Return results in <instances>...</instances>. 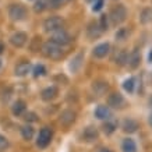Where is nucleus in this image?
<instances>
[{"instance_id": "obj_12", "label": "nucleus", "mask_w": 152, "mask_h": 152, "mask_svg": "<svg viewBox=\"0 0 152 152\" xmlns=\"http://www.w3.org/2000/svg\"><path fill=\"white\" fill-rule=\"evenodd\" d=\"M98 135H99V133H98V130L94 127V126H88V127H85L83 131V138L87 141V142H92V141H95V140L98 138Z\"/></svg>"}, {"instance_id": "obj_38", "label": "nucleus", "mask_w": 152, "mask_h": 152, "mask_svg": "<svg viewBox=\"0 0 152 152\" xmlns=\"http://www.w3.org/2000/svg\"><path fill=\"white\" fill-rule=\"evenodd\" d=\"M148 61H149V63H152V50H151V53L148 55Z\"/></svg>"}, {"instance_id": "obj_25", "label": "nucleus", "mask_w": 152, "mask_h": 152, "mask_svg": "<svg viewBox=\"0 0 152 152\" xmlns=\"http://www.w3.org/2000/svg\"><path fill=\"white\" fill-rule=\"evenodd\" d=\"M127 60H129V55H127V52L126 50H120L117 52V55L115 57V63L119 66H124L127 63Z\"/></svg>"}, {"instance_id": "obj_35", "label": "nucleus", "mask_w": 152, "mask_h": 152, "mask_svg": "<svg viewBox=\"0 0 152 152\" xmlns=\"http://www.w3.org/2000/svg\"><path fill=\"white\" fill-rule=\"evenodd\" d=\"M3 50H4V45H3V43L0 42V55L3 53Z\"/></svg>"}, {"instance_id": "obj_32", "label": "nucleus", "mask_w": 152, "mask_h": 152, "mask_svg": "<svg viewBox=\"0 0 152 152\" xmlns=\"http://www.w3.org/2000/svg\"><path fill=\"white\" fill-rule=\"evenodd\" d=\"M63 3H64V0H49V9L57 10L63 6Z\"/></svg>"}, {"instance_id": "obj_19", "label": "nucleus", "mask_w": 152, "mask_h": 152, "mask_svg": "<svg viewBox=\"0 0 152 152\" xmlns=\"http://www.w3.org/2000/svg\"><path fill=\"white\" fill-rule=\"evenodd\" d=\"M83 61H84V55L83 53H78V55L73 57L71 60V63H70V70L73 71V73H78L80 69H81V66H83Z\"/></svg>"}, {"instance_id": "obj_24", "label": "nucleus", "mask_w": 152, "mask_h": 152, "mask_svg": "<svg viewBox=\"0 0 152 152\" xmlns=\"http://www.w3.org/2000/svg\"><path fill=\"white\" fill-rule=\"evenodd\" d=\"M46 9H49V0H35V4H34L35 13H42Z\"/></svg>"}, {"instance_id": "obj_14", "label": "nucleus", "mask_w": 152, "mask_h": 152, "mask_svg": "<svg viewBox=\"0 0 152 152\" xmlns=\"http://www.w3.org/2000/svg\"><path fill=\"white\" fill-rule=\"evenodd\" d=\"M127 63H129V66L133 70H135L137 67H138L140 63H141V53H140L138 49H134V50L131 52V55H129Z\"/></svg>"}, {"instance_id": "obj_40", "label": "nucleus", "mask_w": 152, "mask_h": 152, "mask_svg": "<svg viewBox=\"0 0 152 152\" xmlns=\"http://www.w3.org/2000/svg\"><path fill=\"white\" fill-rule=\"evenodd\" d=\"M64 1H71V0H64Z\"/></svg>"}, {"instance_id": "obj_37", "label": "nucleus", "mask_w": 152, "mask_h": 152, "mask_svg": "<svg viewBox=\"0 0 152 152\" xmlns=\"http://www.w3.org/2000/svg\"><path fill=\"white\" fill-rule=\"evenodd\" d=\"M99 152H112V151L109 149V148H102V149H101Z\"/></svg>"}, {"instance_id": "obj_18", "label": "nucleus", "mask_w": 152, "mask_h": 152, "mask_svg": "<svg viewBox=\"0 0 152 152\" xmlns=\"http://www.w3.org/2000/svg\"><path fill=\"white\" fill-rule=\"evenodd\" d=\"M95 117L99 120H107L110 117V110H109V106L106 105H99L95 109Z\"/></svg>"}, {"instance_id": "obj_11", "label": "nucleus", "mask_w": 152, "mask_h": 152, "mask_svg": "<svg viewBox=\"0 0 152 152\" xmlns=\"http://www.w3.org/2000/svg\"><path fill=\"white\" fill-rule=\"evenodd\" d=\"M102 31L101 27H99V24L95 23V21H92V23H89V25H88L87 28V35L89 39H96V38H99L102 35Z\"/></svg>"}, {"instance_id": "obj_29", "label": "nucleus", "mask_w": 152, "mask_h": 152, "mask_svg": "<svg viewBox=\"0 0 152 152\" xmlns=\"http://www.w3.org/2000/svg\"><path fill=\"white\" fill-rule=\"evenodd\" d=\"M98 24H99V27H101L102 31H106V29L109 28V17H107L106 14H102Z\"/></svg>"}, {"instance_id": "obj_16", "label": "nucleus", "mask_w": 152, "mask_h": 152, "mask_svg": "<svg viewBox=\"0 0 152 152\" xmlns=\"http://www.w3.org/2000/svg\"><path fill=\"white\" fill-rule=\"evenodd\" d=\"M110 52V45L109 43H101L94 49V56L98 59H103L107 56V53Z\"/></svg>"}, {"instance_id": "obj_13", "label": "nucleus", "mask_w": 152, "mask_h": 152, "mask_svg": "<svg viewBox=\"0 0 152 152\" xmlns=\"http://www.w3.org/2000/svg\"><path fill=\"white\" fill-rule=\"evenodd\" d=\"M29 70H31V63L29 61H20L14 69V74L17 77H24V75H27L29 73Z\"/></svg>"}, {"instance_id": "obj_26", "label": "nucleus", "mask_w": 152, "mask_h": 152, "mask_svg": "<svg viewBox=\"0 0 152 152\" xmlns=\"http://www.w3.org/2000/svg\"><path fill=\"white\" fill-rule=\"evenodd\" d=\"M123 88H124V91H127V92H134V88H135V78L134 77H130V78H127L123 83Z\"/></svg>"}, {"instance_id": "obj_31", "label": "nucleus", "mask_w": 152, "mask_h": 152, "mask_svg": "<svg viewBox=\"0 0 152 152\" xmlns=\"http://www.w3.org/2000/svg\"><path fill=\"white\" fill-rule=\"evenodd\" d=\"M24 120L27 123H35V121H38V116L34 112H28V113H24Z\"/></svg>"}, {"instance_id": "obj_34", "label": "nucleus", "mask_w": 152, "mask_h": 152, "mask_svg": "<svg viewBox=\"0 0 152 152\" xmlns=\"http://www.w3.org/2000/svg\"><path fill=\"white\" fill-rule=\"evenodd\" d=\"M7 148H9V140L0 134V151H4Z\"/></svg>"}, {"instance_id": "obj_23", "label": "nucleus", "mask_w": 152, "mask_h": 152, "mask_svg": "<svg viewBox=\"0 0 152 152\" xmlns=\"http://www.w3.org/2000/svg\"><path fill=\"white\" fill-rule=\"evenodd\" d=\"M121 149H123V152H137V145L134 142V140L126 138L121 144Z\"/></svg>"}, {"instance_id": "obj_15", "label": "nucleus", "mask_w": 152, "mask_h": 152, "mask_svg": "<svg viewBox=\"0 0 152 152\" xmlns=\"http://www.w3.org/2000/svg\"><path fill=\"white\" fill-rule=\"evenodd\" d=\"M57 95H59V89H57L56 87H48V88H45V89L42 91V94H41L42 99H43V101H46V102L53 101Z\"/></svg>"}, {"instance_id": "obj_10", "label": "nucleus", "mask_w": 152, "mask_h": 152, "mask_svg": "<svg viewBox=\"0 0 152 152\" xmlns=\"http://www.w3.org/2000/svg\"><path fill=\"white\" fill-rule=\"evenodd\" d=\"M92 91L95 95L98 96H103L107 91H109V84L106 81H102V80H98L92 84Z\"/></svg>"}, {"instance_id": "obj_1", "label": "nucleus", "mask_w": 152, "mask_h": 152, "mask_svg": "<svg viewBox=\"0 0 152 152\" xmlns=\"http://www.w3.org/2000/svg\"><path fill=\"white\" fill-rule=\"evenodd\" d=\"M42 53H43L45 57L52 59V60H59L63 57V49H61V46L56 45L55 42H52V41H48L42 45Z\"/></svg>"}, {"instance_id": "obj_22", "label": "nucleus", "mask_w": 152, "mask_h": 152, "mask_svg": "<svg viewBox=\"0 0 152 152\" xmlns=\"http://www.w3.org/2000/svg\"><path fill=\"white\" fill-rule=\"evenodd\" d=\"M140 21L142 24H149L152 23V9L151 7H145L140 14Z\"/></svg>"}, {"instance_id": "obj_8", "label": "nucleus", "mask_w": 152, "mask_h": 152, "mask_svg": "<svg viewBox=\"0 0 152 152\" xmlns=\"http://www.w3.org/2000/svg\"><path fill=\"white\" fill-rule=\"evenodd\" d=\"M107 105L110 106V107H113V109H123L126 105V101L121 94L115 92V94H112V95H109V98H107Z\"/></svg>"}, {"instance_id": "obj_17", "label": "nucleus", "mask_w": 152, "mask_h": 152, "mask_svg": "<svg viewBox=\"0 0 152 152\" xmlns=\"http://www.w3.org/2000/svg\"><path fill=\"white\" fill-rule=\"evenodd\" d=\"M25 109H27V103L23 101V99H18L15 101L11 106V112H13L14 116H21L25 113Z\"/></svg>"}, {"instance_id": "obj_20", "label": "nucleus", "mask_w": 152, "mask_h": 152, "mask_svg": "<svg viewBox=\"0 0 152 152\" xmlns=\"http://www.w3.org/2000/svg\"><path fill=\"white\" fill-rule=\"evenodd\" d=\"M137 129H138V123H137L135 120L126 119L124 121H123V131H124V133H130V134L135 133Z\"/></svg>"}, {"instance_id": "obj_5", "label": "nucleus", "mask_w": 152, "mask_h": 152, "mask_svg": "<svg viewBox=\"0 0 152 152\" xmlns=\"http://www.w3.org/2000/svg\"><path fill=\"white\" fill-rule=\"evenodd\" d=\"M52 138H53V131L49 127H43L38 134L37 145L39 148H46L52 142Z\"/></svg>"}, {"instance_id": "obj_3", "label": "nucleus", "mask_w": 152, "mask_h": 152, "mask_svg": "<svg viewBox=\"0 0 152 152\" xmlns=\"http://www.w3.org/2000/svg\"><path fill=\"white\" fill-rule=\"evenodd\" d=\"M107 17H109V20L112 21L113 25H119V24H121L127 18V9L123 4H117L110 10V13H109Z\"/></svg>"}, {"instance_id": "obj_27", "label": "nucleus", "mask_w": 152, "mask_h": 152, "mask_svg": "<svg viewBox=\"0 0 152 152\" xmlns=\"http://www.w3.org/2000/svg\"><path fill=\"white\" fill-rule=\"evenodd\" d=\"M116 123L115 121H106L105 124L102 126V129H103V133L106 134V135H110V134L115 133V130H116Z\"/></svg>"}, {"instance_id": "obj_9", "label": "nucleus", "mask_w": 152, "mask_h": 152, "mask_svg": "<svg viewBox=\"0 0 152 152\" xmlns=\"http://www.w3.org/2000/svg\"><path fill=\"white\" fill-rule=\"evenodd\" d=\"M10 42H11V45L15 48H23L28 42V35L25 32H23V31H18V32H15L11 35Z\"/></svg>"}, {"instance_id": "obj_33", "label": "nucleus", "mask_w": 152, "mask_h": 152, "mask_svg": "<svg viewBox=\"0 0 152 152\" xmlns=\"http://www.w3.org/2000/svg\"><path fill=\"white\" fill-rule=\"evenodd\" d=\"M105 4V0H95L92 3V11H101Z\"/></svg>"}, {"instance_id": "obj_41", "label": "nucleus", "mask_w": 152, "mask_h": 152, "mask_svg": "<svg viewBox=\"0 0 152 152\" xmlns=\"http://www.w3.org/2000/svg\"><path fill=\"white\" fill-rule=\"evenodd\" d=\"M0 67H1V61H0Z\"/></svg>"}, {"instance_id": "obj_28", "label": "nucleus", "mask_w": 152, "mask_h": 152, "mask_svg": "<svg viewBox=\"0 0 152 152\" xmlns=\"http://www.w3.org/2000/svg\"><path fill=\"white\" fill-rule=\"evenodd\" d=\"M32 73H34V77H35V78H38V77H43V75L46 74V67H45L43 64H37L35 67H34Z\"/></svg>"}, {"instance_id": "obj_6", "label": "nucleus", "mask_w": 152, "mask_h": 152, "mask_svg": "<svg viewBox=\"0 0 152 152\" xmlns=\"http://www.w3.org/2000/svg\"><path fill=\"white\" fill-rule=\"evenodd\" d=\"M75 117H77V113L74 110H71V109H67V110L61 112V115L59 117V123L63 127H70L75 121Z\"/></svg>"}, {"instance_id": "obj_4", "label": "nucleus", "mask_w": 152, "mask_h": 152, "mask_svg": "<svg viewBox=\"0 0 152 152\" xmlns=\"http://www.w3.org/2000/svg\"><path fill=\"white\" fill-rule=\"evenodd\" d=\"M27 9L25 6L20 4V3H15V4H11L9 7V15L13 21H23V20L27 18Z\"/></svg>"}, {"instance_id": "obj_21", "label": "nucleus", "mask_w": 152, "mask_h": 152, "mask_svg": "<svg viewBox=\"0 0 152 152\" xmlns=\"http://www.w3.org/2000/svg\"><path fill=\"white\" fill-rule=\"evenodd\" d=\"M34 134H35V131H34L32 126L25 124L21 127V135H23V138L25 140V141H31V140L34 138Z\"/></svg>"}, {"instance_id": "obj_36", "label": "nucleus", "mask_w": 152, "mask_h": 152, "mask_svg": "<svg viewBox=\"0 0 152 152\" xmlns=\"http://www.w3.org/2000/svg\"><path fill=\"white\" fill-rule=\"evenodd\" d=\"M148 123H149L152 127V112H151V115H149V117H148Z\"/></svg>"}, {"instance_id": "obj_7", "label": "nucleus", "mask_w": 152, "mask_h": 152, "mask_svg": "<svg viewBox=\"0 0 152 152\" xmlns=\"http://www.w3.org/2000/svg\"><path fill=\"white\" fill-rule=\"evenodd\" d=\"M52 42H55L56 45H59V46H66V45H69L70 42H71V37H70L69 34L66 32L64 29H61V31H57V32L53 34V37L50 39Z\"/></svg>"}, {"instance_id": "obj_2", "label": "nucleus", "mask_w": 152, "mask_h": 152, "mask_svg": "<svg viewBox=\"0 0 152 152\" xmlns=\"http://www.w3.org/2000/svg\"><path fill=\"white\" fill-rule=\"evenodd\" d=\"M64 20L59 17V15H52V17H48L45 21H43V29L46 32H52L55 34L57 31H61L64 29Z\"/></svg>"}, {"instance_id": "obj_30", "label": "nucleus", "mask_w": 152, "mask_h": 152, "mask_svg": "<svg viewBox=\"0 0 152 152\" xmlns=\"http://www.w3.org/2000/svg\"><path fill=\"white\" fill-rule=\"evenodd\" d=\"M127 37H129V29L127 28H120L119 31L116 32V39L117 41H124Z\"/></svg>"}, {"instance_id": "obj_39", "label": "nucleus", "mask_w": 152, "mask_h": 152, "mask_svg": "<svg viewBox=\"0 0 152 152\" xmlns=\"http://www.w3.org/2000/svg\"><path fill=\"white\" fill-rule=\"evenodd\" d=\"M87 1H88V3H91V4H92V3L95 1V0H87Z\"/></svg>"}]
</instances>
